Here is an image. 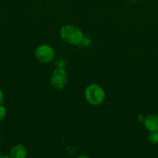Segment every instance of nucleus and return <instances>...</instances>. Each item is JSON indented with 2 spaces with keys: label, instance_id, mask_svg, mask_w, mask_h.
<instances>
[{
  "label": "nucleus",
  "instance_id": "7ed1b4c3",
  "mask_svg": "<svg viewBox=\"0 0 158 158\" xmlns=\"http://www.w3.org/2000/svg\"><path fill=\"white\" fill-rule=\"evenodd\" d=\"M68 83V75L65 69L59 67L54 69L50 76V84L54 89H62Z\"/></svg>",
  "mask_w": 158,
  "mask_h": 158
},
{
  "label": "nucleus",
  "instance_id": "0eeeda50",
  "mask_svg": "<svg viewBox=\"0 0 158 158\" xmlns=\"http://www.w3.org/2000/svg\"><path fill=\"white\" fill-rule=\"evenodd\" d=\"M148 140L151 143H158V132H151L148 136Z\"/></svg>",
  "mask_w": 158,
  "mask_h": 158
},
{
  "label": "nucleus",
  "instance_id": "1a4fd4ad",
  "mask_svg": "<svg viewBox=\"0 0 158 158\" xmlns=\"http://www.w3.org/2000/svg\"><path fill=\"white\" fill-rule=\"evenodd\" d=\"M90 43H91V40H90L89 37L83 36L81 44L83 45V46H89Z\"/></svg>",
  "mask_w": 158,
  "mask_h": 158
},
{
  "label": "nucleus",
  "instance_id": "39448f33",
  "mask_svg": "<svg viewBox=\"0 0 158 158\" xmlns=\"http://www.w3.org/2000/svg\"><path fill=\"white\" fill-rule=\"evenodd\" d=\"M146 128L150 132H158V116L149 115L144 120Z\"/></svg>",
  "mask_w": 158,
  "mask_h": 158
},
{
  "label": "nucleus",
  "instance_id": "2eb2a0df",
  "mask_svg": "<svg viewBox=\"0 0 158 158\" xmlns=\"http://www.w3.org/2000/svg\"><path fill=\"white\" fill-rule=\"evenodd\" d=\"M1 156H2L1 155V151H0V157H1Z\"/></svg>",
  "mask_w": 158,
  "mask_h": 158
},
{
  "label": "nucleus",
  "instance_id": "4468645a",
  "mask_svg": "<svg viewBox=\"0 0 158 158\" xmlns=\"http://www.w3.org/2000/svg\"><path fill=\"white\" fill-rule=\"evenodd\" d=\"M130 2H137V1H139V0H129Z\"/></svg>",
  "mask_w": 158,
  "mask_h": 158
},
{
  "label": "nucleus",
  "instance_id": "423d86ee",
  "mask_svg": "<svg viewBox=\"0 0 158 158\" xmlns=\"http://www.w3.org/2000/svg\"><path fill=\"white\" fill-rule=\"evenodd\" d=\"M27 151L26 148L22 144H17L10 150L9 156L11 158H26Z\"/></svg>",
  "mask_w": 158,
  "mask_h": 158
},
{
  "label": "nucleus",
  "instance_id": "9d476101",
  "mask_svg": "<svg viewBox=\"0 0 158 158\" xmlns=\"http://www.w3.org/2000/svg\"><path fill=\"white\" fill-rule=\"evenodd\" d=\"M4 96H3V93H2V90L1 89V88H0V104H2V103H3V101H4Z\"/></svg>",
  "mask_w": 158,
  "mask_h": 158
},
{
  "label": "nucleus",
  "instance_id": "f257e3e1",
  "mask_svg": "<svg viewBox=\"0 0 158 158\" xmlns=\"http://www.w3.org/2000/svg\"><path fill=\"white\" fill-rule=\"evenodd\" d=\"M60 35L65 43L71 45H80L84 35L81 29L73 25H65L62 26Z\"/></svg>",
  "mask_w": 158,
  "mask_h": 158
},
{
  "label": "nucleus",
  "instance_id": "20e7f679",
  "mask_svg": "<svg viewBox=\"0 0 158 158\" xmlns=\"http://www.w3.org/2000/svg\"><path fill=\"white\" fill-rule=\"evenodd\" d=\"M36 58L43 63H50L54 58V50L50 46L40 45L35 50Z\"/></svg>",
  "mask_w": 158,
  "mask_h": 158
},
{
  "label": "nucleus",
  "instance_id": "9b49d317",
  "mask_svg": "<svg viewBox=\"0 0 158 158\" xmlns=\"http://www.w3.org/2000/svg\"><path fill=\"white\" fill-rule=\"evenodd\" d=\"M145 118L146 117H144L143 115H139V117H138V120H139V122H144Z\"/></svg>",
  "mask_w": 158,
  "mask_h": 158
},
{
  "label": "nucleus",
  "instance_id": "ddd939ff",
  "mask_svg": "<svg viewBox=\"0 0 158 158\" xmlns=\"http://www.w3.org/2000/svg\"><path fill=\"white\" fill-rule=\"evenodd\" d=\"M0 158H11L10 156H6V155H4V156H1V157Z\"/></svg>",
  "mask_w": 158,
  "mask_h": 158
},
{
  "label": "nucleus",
  "instance_id": "f8f14e48",
  "mask_svg": "<svg viewBox=\"0 0 158 158\" xmlns=\"http://www.w3.org/2000/svg\"><path fill=\"white\" fill-rule=\"evenodd\" d=\"M77 158H90L89 157H88V156H85V155H81V156H79Z\"/></svg>",
  "mask_w": 158,
  "mask_h": 158
},
{
  "label": "nucleus",
  "instance_id": "f03ea898",
  "mask_svg": "<svg viewBox=\"0 0 158 158\" xmlns=\"http://www.w3.org/2000/svg\"><path fill=\"white\" fill-rule=\"evenodd\" d=\"M105 91L99 85L92 83L87 86L85 90V97L91 105L97 106L101 104L105 100Z\"/></svg>",
  "mask_w": 158,
  "mask_h": 158
},
{
  "label": "nucleus",
  "instance_id": "6e6552de",
  "mask_svg": "<svg viewBox=\"0 0 158 158\" xmlns=\"http://www.w3.org/2000/svg\"><path fill=\"white\" fill-rule=\"evenodd\" d=\"M6 115V110L2 104H0V122L2 121Z\"/></svg>",
  "mask_w": 158,
  "mask_h": 158
}]
</instances>
